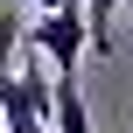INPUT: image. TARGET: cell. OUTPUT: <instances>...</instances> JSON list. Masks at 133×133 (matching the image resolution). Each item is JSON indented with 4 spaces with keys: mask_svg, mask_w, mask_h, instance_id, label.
<instances>
[{
    "mask_svg": "<svg viewBox=\"0 0 133 133\" xmlns=\"http://www.w3.org/2000/svg\"><path fill=\"white\" fill-rule=\"evenodd\" d=\"M28 49L49 56L56 77H70L77 56L91 49V14H84V0H70V7H42V14L28 21Z\"/></svg>",
    "mask_w": 133,
    "mask_h": 133,
    "instance_id": "obj_1",
    "label": "cell"
}]
</instances>
